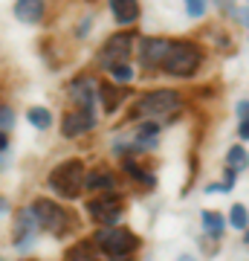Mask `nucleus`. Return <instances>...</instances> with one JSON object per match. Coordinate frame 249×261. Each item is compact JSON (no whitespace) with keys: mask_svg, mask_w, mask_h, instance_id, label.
Instances as JSON below:
<instances>
[{"mask_svg":"<svg viewBox=\"0 0 249 261\" xmlns=\"http://www.w3.org/2000/svg\"><path fill=\"white\" fill-rule=\"evenodd\" d=\"M200 64H203V49L197 44H191V41H171L162 73L174 75V79H188V75H194L200 70Z\"/></svg>","mask_w":249,"mask_h":261,"instance_id":"obj_1","label":"nucleus"},{"mask_svg":"<svg viewBox=\"0 0 249 261\" xmlns=\"http://www.w3.org/2000/svg\"><path fill=\"white\" fill-rule=\"evenodd\" d=\"M183 105L177 90H154V93L139 96L136 105L128 111L130 119H154V116H168Z\"/></svg>","mask_w":249,"mask_h":261,"instance_id":"obj_2","label":"nucleus"},{"mask_svg":"<svg viewBox=\"0 0 249 261\" xmlns=\"http://www.w3.org/2000/svg\"><path fill=\"white\" fill-rule=\"evenodd\" d=\"M84 177H87V171H84L81 160H64L61 166L52 168V174H49V189H52L56 195L73 200V197H78V192L84 189Z\"/></svg>","mask_w":249,"mask_h":261,"instance_id":"obj_3","label":"nucleus"},{"mask_svg":"<svg viewBox=\"0 0 249 261\" xmlns=\"http://www.w3.org/2000/svg\"><path fill=\"white\" fill-rule=\"evenodd\" d=\"M93 244L102 252H107L110 258H130L139 250V238L133 232H128V229H107V226H102L93 235Z\"/></svg>","mask_w":249,"mask_h":261,"instance_id":"obj_4","label":"nucleus"},{"mask_svg":"<svg viewBox=\"0 0 249 261\" xmlns=\"http://www.w3.org/2000/svg\"><path fill=\"white\" fill-rule=\"evenodd\" d=\"M32 215L38 218V226L46 229V232H52V235H64L67 229L73 226L70 212H67L61 203L49 200V197H38L35 203H32Z\"/></svg>","mask_w":249,"mask_h":261,"instance_id":"obj_5","label":"nucleus"},{"mask_svg":"<svg viewBox=\"0 0 249 261\" xmlns=\"http://www.w3.org/2000/svg\"><path fill=\"white\" fill-rule=\"evenodd\" d=\"M130 49H133V32H113L107 41H104L102 53H99V64L104 70H116V67L128 64L130 58Z\"/></svg>","mask_w":249,"mask_h":261,"instance_id":"obj_6","label":"nucleus"},{"mask_svg":"<svg viewBox=\"0 0 249 261\" xmlns=\"http://www.w3.org/2000/svg\"><path fill=\"white\" fill-rule=\"evenodd\" d=\"M70 99H73L75 111L96 116V102H99V84L93 82L90 75H81V79H75V82L70 84Z\"/></svg>","mask_w":249,"mask_h":261,"instance_id":"obj_7","label":"nucleus"},{"mask_svg":"<svg viewBox=\"0 0 249 261\" xmlns=\"http://www.w3.org/2000/svg\"><path fill=\"white\" fill-rule=\"evenodd\" d=\"M168 49H171V41L168 38H142V44H139V64L145 67V70H157V67L165 64V56Z\"/></svg>","mask_w":249,"mask_h":261,"instance_id":"obj_8","label":"nucleus"},{"mask_svg":"<svg viewBox=\"0 0 249 261\" xmlns=\"http://www.w3.org/2000/svg\"><path fill=\"white\" fill-rule=\"evenodd\" d=\"M87 212H90L96 221H102V224H116L119 215H122V197L116 195V192L93 197L90 203H87Z\"/></svg>","mask_w":249,"mask_h":261,"instance_id":"obj_9","label":"nucleus"},{"mask_svg":"<svg viewBox=\"0 0 249 261\" xmlns=\"http://www.w3.org/2000/svg\"><path fill=\"white\" fill-rule=\"evenodd\" d=\"M96 125V116H90V113H81V111H70L61 119V134L64 137H81V134H87V130Z\"/></svg>","mask_w":249,"mask_h":261,"instance_id":"obj_10","label":"nucleus"},{"mask_svg":"<svg viewBox=\"0 0 249 261\" xmlns=\"http://www.w3.org/2000/svg\"><path fill=\"white\" fill-rule=\"evenodd\" d=\"M84 189L96 192V195H110V192H116V177L107 168H96V171H90L84 177Z\"/></svg>","mask_w":249,"mask_h":261,"instance_id":"obj_11","label":"nucleus"},{"mask_svg":"<svg viewBox=\"0 0 249 261\" xmlns=\"http://www.w3.org/2000/svg\"><path fill=\"white\" fill-rule=\"evenodd\" d=\"M110 12H113V18H116L119 27H130V23H136L139 15H142V9H139L136 0H110Z\"/></svg>","mask_w":249,"mask_h":261,"instance_id":"obj_12","label":"nucleus"},{"mask_svg":"<svg viewBox=\"0 0 249 261\" xmlns=\"http://www.w3.org/2000/svg\"><path fill=\"white\" fill-rule=\"evenodd\" d=\"M35 226H38V218L32 215V209H20L18 218H15V244L18 247H26L29 238H32V232H35Z\"/></svg>","mask_w":249,"mask_h":261,"instance_id":"obj_13","label":"nucleus"},{"mask_svg":"<svg viewBox=\"0 0 249 261\" xmlns=\"http://www.w3.org/2000/svg\"><path fill=\"white\" fill-rule=\"evenodd\" d=\"M15 18L32 27L44 18V3L41 0H20V3H15Z\"/></svg>","mask_w":249,"mask_h":261,"instance_id":"obj_14","label":"nucleus"},{"mask_svg":"<svg viewBox=\"0 0 249 261\" xmlns=\"http://www.w3.org/2000/svg\"><path fill=\"white\" fill-rule=\"evenodd\" d=\"M64 261H96V244H93V238H84V241L73 244L67 250Z\"/></svg>","mask_w":249,"mask_h":261,"instance_id":"obj_15","label":"nucleus"},{"mask_svg":"<svg viewBox=\"0 0 249 261\" xmlns=\"http://www.w3.org/2000/svg\"><path fill=\"white\" fill-rule=\"evenodd\" d=\"M99 99H102L104 111L113 113L116 108H119V102H122V90L119 87H113V84H107V82H102L99 84Z\"/></svg>","mask_w":249,"mask_h":261,"instance_id":"obj_16","label":"nucleus"},{"mask_svg":"<svg viewBox=\"0 0 249 261\" xmlns=\"http://www.w3.org/2000/svg\"><path fill=\"white\" fill-rule=\"evenodd\" d=\"M249 166V154L243 145H235V148H229V154H226V168H232L235 174L238 171H243V168Z\"/></svg>","mask_w":249,"mask_h":261,"instance_id":"obj_17","label":"nucleus"},{"mask_svg":"<svg viewBox=\"0 0 249 261\" xmlns=\"http://www.w3.org/2000/svg\"><path fill=\"white\" fill-rule=\"evenodd\" d=\"M203 226L212 238H220L223 235V218L214 212V209H203Z\"/></svg>","mask_w":249,"mask_h":261,"instance_id":"obj_18","label":"nucleus"},{"mask_svg":"<svg viewBox=\"0 0 249 261\" xmlns=\"http://www.w3.org/2000/svg\"><path fill=\"white\" fill-rule=\"evenodd\" d=\"M26 119L32 122V125H35V128L46 130V128H49V125H52V113L46 111V108H29Z\"/></svg>","mask_w":249,"mask_h":261,"instance_id":"obj_19","label":"nucleus"},{"mask_svg":"<svg viewBox=\"0 0 249 261\" xmlns=\"http://www.w3.org/2000/svg\"><path fill=\"white\" fill-rule=\"evenodd\" d=\"M229 224H232V229H246V226H249V212H246V206H240V203L232 206Z\"/></svg>","mask_w":249,"mask_h":261,"instance_id":"obj_20","label":"nucleus"},{"mask_svg":"<svg viewBox=\"0 0 249 261\" xmlns=\"http://www.w3.org/2000/svg\"><path fill=\"white\" fill-rule=\"evenodd\" d=\"M122 168H125V171H128V174H130L133 180H142V183H154V177H151L148 171H142V168H139L136 163H130V160H125V166H122Z\"/></svg>","mask_w":249,"mask_h":261,"instance_id":"obj_21","label":"nucleus"},{"mask_svg":"<svg viewBox=\"0 0 249 261\" xmlns=\"http://www.w3.org/2000/svg\"><path fill=\"white\" fill-rule=\"evenodd\" d=\"M12 125H15V113H12L9 105H0V134H9Z\"/></svg>","mask_w":249,"mask_h":261,"instance_id":"obj_22","label":"nucleus"},{"mask_svg":"<svg viewBox=\"0 0 249 261\" xmlns=\"http://www.w3.org/2000/svg\"><path fill=\"white\" fill-rule=\"evenodd\" d=\"M110 79L116 84H128L130 79H133V70H130L128 64H122V67H116V70H110Z\"/></svg>","mask_w":249,"mask_h":261,"instance_id":"obj_23","label":"nucleus"},{"mask_svg":"<svg viewBox=\"0 0 249 261\" xmlns=\"http://www.w3.org/2000/svg\"><path fill=\"white\" fill-rule=\"evenodd\" d=\"M185 12H188L191 18H200V15L206 12V3H203V0H191V3L185 6Z\"/></svg>","mask_w":249,"mask_h":261,"instance_id":"obj_24","label":"nucleus"},{"mask_svg":"<svg viewBox=\"0 0 249 261\" xmlns=\"http://www.w3.org/2000/svg\"><path fill=\"white\" fill-rule=\"evenodd\" d=\"M238 134H240V140H249V119H240Z\"/></svg>","mask_w":249,"mask_h":261,"instance_id":"obj_25","label":"nucleus"},{"mask_svg":"<svg viewBox=\"0 0 249 261\" xmlns=\"http://www.w3.org/2000/svg\"><path fill=\"white\" fill-rule=\"evenodd\" d=\"M238 113L243 116V119H249V102H240L238 105Z\"/></svg>","mask_w":249,"mask_h":261,"instance_id":"obj_26","label":"nucleus"},{"mask_svg":"<svg viewBox=\"0 0 249 261\" xmlns=\"http://www.w3.org/2000/svg\"><path fill=\"white\" fill-rule=\"evenodd\" d=\"M6 145H9V134H0V151H6Z\"/></svg>","mask_w":249,"mask_h":261,"instance_id":"obj_27","label":"nucleus"},{"mask_svg":"<svg viewBox=\"0 0 249 261\" xmlns=\"http://www.w3.org/2000/svg\"><path fill=\"white\" fill-rule=\"evenodd\" d=\"M0 212H9V200L6 197H0Z\"/></svg>","mask_w":249,"mask_h":261,"instance_id":"obj_28","label":"nucleus"},{"mask_svg":"<svg viewBox=\"0 0 249 261\" xmlns=\"http://www.w3.org/2000/svg\"><path fill=\"white\" fill-rule=\"evenodd\" d=\"M107 261H130V258H107Z\"/></svg>","mask_w":249,"mask_h":261,"instance_id":"obj_29","label":"nucleus"},{"mask_svg":"<svg viewBox=\"0 0 249 261\" xmlns=\"http://www.w3.org/2000/svg\"><path fill=\"white\" fill-rule=\"evenodd\" d=\"M243 241H246V244H249V229H246V235H243Z\"/></svg>","mask_w":249,"mask_h":261,"instance_id":"obj_30","label":"nucleus"},{"mask_svg":"<svg viewBox=\"0 0 249 261\" xmlns=\"http://www.w3.org/2000/svg\"><path fill=\"white\" fill-rule=\"evenodd\" d=\"M180 261H194V258H188V255H183V258H180Z\"/></svg>","mask_w":249,"mask_h":261,"instance_id":"obj_31","label":"nucleus"},{"mask_svg":"<svg viewBox=\"0 0 249 261\" xmlns=\"http://www.w3.org/2000/svg\"><path fill=\"white\" fill-rule=\"evenodd\" d=\"M23 261H35V258H23Z\"/></svg>","mask_w":249,"mask_h":261,"instance_id":"obj_32","label":"nucleus"}]
</instances>
